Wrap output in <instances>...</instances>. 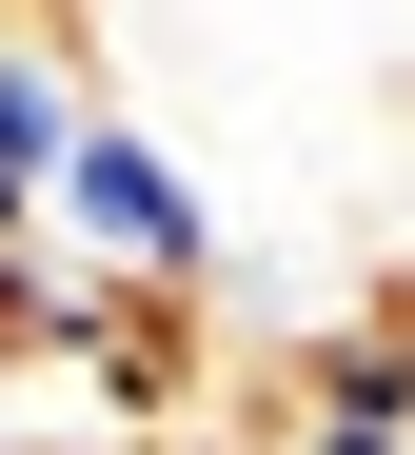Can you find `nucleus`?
Returning a JSON list of instances; mask_svg holds the SVG:
<instances>
[{
    "label": "nucleus",
    "mask_w": 415,
    "mask_h": 455,
    "mask_svg": "<svg viewBox=\"0 0 415 455\" xmlns=\"http://www.w3.org/2000/svg\"><path fill=\"white\" fill-rule=\"evenodd\" d=\"M40 258L100 297H218V198L179 179V139H139L119 100L40 159Z\"/></svg>",
    "instance_id": "obj_1"
},
{
    "label": "nucleus",
    "mask_w": 415,
    "mask_h": 455,
    "mask_svg": "<svg viewBox=\"0 0 415 455\" xmlns=\"http://www.w3.org/2000/svg\"><path fill=\"white\" fill-rule=\"evenodd\" d=\"M79 119H100V80H79V20H40V0H20V20H0V179L40 198V159H60Z\"/></svg>",
    "instance_id": "obj_2"
},
{
    "label": "nucleus",
    "mask_w": 415,
    "mask_h": 455,
    "mask_svg": "<svg viewBox=\"0 0 415 455\" xmlns=\"http://www.w3.org/2000/svg\"><path fill=\"white\" fill-rule=\"evenodd\" d=\"M0 20H20V0H0Z\"/></svg>",
    "instance_id": "obj_3"
}]
</instances>
